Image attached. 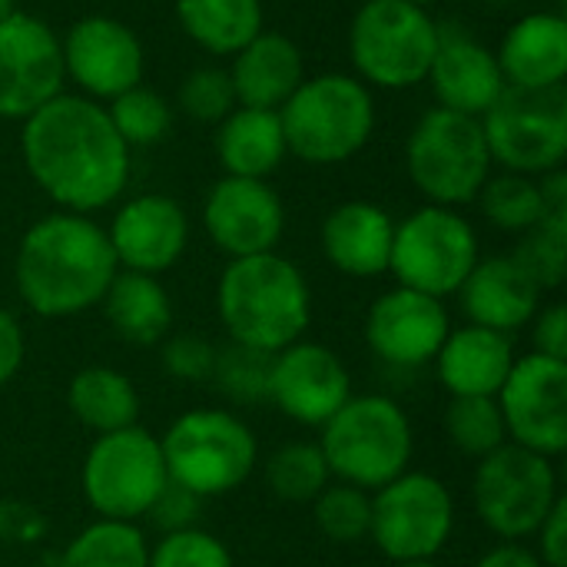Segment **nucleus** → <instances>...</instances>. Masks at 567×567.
<instances>
[{
	"label": "nucleus",
	"instance_id": "nucleus-48",
	"mask_svg": "<svg viewBox=\"0 0 567 567\" xmlns=\"http://www.w3.org/2000/svg\"><path fill=\"white\" fill-rule=\"evenodd\" d=\"M17 10V0H0V20H7Z\"/></svg>",
	"mask_w": 567,
	"mask_h": 567
},
{
	"label": "nucleus",
	"instance_id": "nucleus-34",
	"mask_svg": "<svg viewBox=\"0 0 567 567\" xmlns=\"http://www.w3.org/2000/svg\"><path fill=\"white\" fill-rule=\"evenodd\" d=\"M332 472L319 449V442H289L276 449L266 462V485L282 502H316V495L329 485Z\"/></svg>",
	"mask_w": 567,
	"mask_h": 567
},
{
	"label": "nucleus",
	"instance_id": "nucleus-40",
	"mask_svg": "<svg viewBox=\"0 0 567 567\" xmlns=\"http://www.w3.org/2000/svg\"><path fill=\"white\" fill-rule=\"evenodd\" d=\"M150 567H236L229 548L203 532V528H186L163 535L156 548H150Z\"/></svg>",
	"mask_w": 567,
	"mask_h": 567
},
{
	"label": "nucleus",
	"instance_id": "nucleus-37",
	"mask_svg": "<svg viewBox=\"0 0 567 567\" xmlns=\"http://www.w3.org/2000/svg\"><path fill=\"white\" fill-rule=\"evenodd\" d=\"M316 528L336 545H355L369 538L372 528V495L355 485H326L312 502Z\"/></svg>",
	"mask_w": 567,
	"mask_h": 567
},
{
	"label": "nucleus",
	"instance_id": "nucleus-41",
	"mask_svg": "<svg viewBox=\"0 0 567 567\" xmlns=\"http://www.w3.org/2000/svg\"><path fill=\"white\" fill-rule=\"evenodd\" d=\"M159 365L179 382H209L216 365V346L203 336H169L163 339Z\"/></svg>",
	"mask_w": 567,
	"mask_h": 567
},
{
	"label": "nucleus",
	"instance_id": "nucleus-43",
	"mask_svg": "<svg viewBox=\"0 0 567 567\" xmlns=\"http://www.w3.org/2000/svg\"><path fill=\"white\" fill-rule=\"evenodd\" d=\"M532 342L538 355L567 362V309L565 302H551L532 319Z\"/></svg>",
	"mask_w": 567,
	"mask_h": 567
},
{
	"label": "nucleus",
	"instance_id": "nucleus-18",
	"mask_svg": "<svg viewBox=\"0 0 567 567\" xmlns=\"http://www.w3.org/2000/svg\"><path fill=\"white\" fill-rule=\"evenodd\" d=\"M352 399L346 362L319 342H292L276 352L269 402L292 422L322 429Z\"/></svg>",
	"mask_w": 567,
	"mask_h": 567
},
{
	"label": "nucleus",
	"instance_id": "nucleus-21",
	"mask_svg": "<svg viewBox=\"0 0 567 567\" xmlns=\"http://www.w3.org/2000/svg\"><path fill=\"white\" fill-rule=\"evenodd\" d=\"M425 83H432V93L442 110L475 120H482L508 86L495 50H488L478 37L465 30L439 33V50Z\"/></svg>",
	"mask_w": 567,
	"mask_h": 567
},
{
	"label": "nucleus",
	"instance_id": "nucleus-42",
	"mask_svg": "<svg viewBox=\"0 0 567 567\" xmlns=\"http://www.w3.org/2000/svg\"><path fill=\"white\" fill-rule=\"evenodd\" d=\"M199 512H203V498H199V495H193L189 488H183V485H176V482H166L163 492L156 495V502L150 505L146 518H150L163 535H173V532L196 528Z\"/></svg>",
	"mask_w": 567,
	"mask_h": 567
},
{
	"label": "nucleus",
	"instance_id": "nucleus-8",
	"mask_svg": "<svg viewBox=\"0 0 567 567\" xmlns=\"http://www.w3.org/2000/svg\"><path fill=\"white\" fill-rule=\"evenodd\" d=\"M492 153L482 120L432 106L419 116L405 143V169L432 206L458 209L475 203L492 176Z\"/></svg>",
	"mask_w": 567,
	"mask_h": 567
},
{
	"label": "nucleus",
	"instance_id": "nucleus-10",
	"mask_svg": "<svg viewBox=\"0 0 567 567\" xmlns=\"http://www.w3.org/2000/svg\"><path fill=\"white\" fill-rule=\"evenodd\" d=\"M475 226L449 206H422L395 223L389 272L399 286L445 299L462 289L478 262Z\"/></svg>",
	"mask_w": 567,
	"mask_h": 567
},
{
	"label": "nucleus",
	"instance_id": "nucleus-29",
	"mask_svg": "<svg viewBox=\"0 0 567 567\" xmlns=\"http://www.w3.org/2000/svg\"><path fill=\"white\" fill-rule=\"evenodd\" d=\"M66 405H70L73 419L96 435L130 429L140 419V392H136L133 379L110 365L80 369L70 379Z\"/></svg>",
	"mask_w": 567,
	"mask_h": 567
},
{
	"label": "nucleus",
	"instance_id": "nucleus-22",
	"mask_svg": "<svg viewBox=\"0 0 567 567\" xmlns=\"http://www.w3.org/2000/svg\"><path fill=\"white\" fill-rule=\"evenodd\" d=\"M458 296L472 326H485L505 336L532 326L535 312L542 309V289L515 262V256L478 259Z\"/></svg>",
	"mask_w": 567,
	"mask_h": 567
},
{
	"label": "nucleus",
	"instance_id": "nucleus-24",
	"mask_svg": "<svg viewBox=\"0 0 567 567\" xmlns=\"http://www.w3.org/2000/svg\"><path fill=\"white\" fill-rule=\"evenodd\" d=\"M395 219L369 199L339 203L322 223V252L326 259L355 279H375L389 272Z\"/></svg>",
	"mask_w": 567,
	"mask_h": 567
},
{
	"label": "nucleus",
	"instance_id": "nucleus-2",
	"mask_svg": "<svg viewBox=\"0 0 567 567\" xmlns=\"http://www.w3.org/2000/svg\"><path fill=\"white\" fill-rule=\"evenodd\" d=\"M120 272L110 236L83 213H50L37 219L13 259L17 292L43 319H70L100 306Z\"/></svg>",
	"mask_w": 567,
	"mask_h": 567
},
{
	"label": "nucleus",
	"instance_id": "nucleus-39",
	"mask_svg": "<svg viewBox=\"0 0 567 567\" xmlns=\"http://www.w3.org/2000/svg\"><path fill=\"white\" fill-rule=\"evenodd\" d=\"M176 103L186 116L199 120V123H223L233 110H236V93H233V80L229 70L223 66H196L186 73V80L179 83Z\"/></svg>",
	"mask_w": 567,
	"mask_h": 567
},
{
	"label": "nucleus",
	"instance_id": "nucleus-14",
	"mask_svg": "<svg viewBox=\"0 0 567 567\" xmlns=\"http://www.w3.org/2000/svg\"><path fill=\"white\" fill-rule=\"evenodd\" d=\"M495 399L512 445L532 449L545 458L565 455L567 362L538 352L518 355Z\"/></svg>",
	"mask_w": 567,
	"mask_h": 567
},
{
	"label": "nucleus",
	"instance_id": "nucleus-50",
	"mask_svg": "<svg viewBox=\"0 0 567 567\" xmlns=\"http://www.w3.org/2000/svg\"><path fill=\"white\" fill-rule=\"evenodd\" d=\"M409 3H419V7H425V10H429V7H432V3H439V0H409Z\"/></svg>",
	"mask_w": 567,
	"mask_h": 567
},
{
	"label": "nucleus",
	"instance_id": "nucleus-23",
	"mask_svg": "<svg viewBox=\"0 0 567 567\" xmlns=\"http://www.w3.org/2000/svg\"><path fill=\"white\" fill-rule=\"evenodd\" d=\"M495 56L508 86H522V90L565 86L567 17L561 10L525 13L505 30Z\"/></svg>",
	"mask_w": 567,
	"mask_h": 567
},
{
	"label": "nucleus",
	"instance_id": "nucleus-47",
	"mask_svg": "<svg viewBox=\"0 0 567 567\" xmlns=\"http://www.w3.org/2000/svg\"><path fill=\"white\" fill-rule=\"evenodd\" d=\"M475 567H545V565L538 561V555H535L532 548H525V545H518V542H505V545L492 548L488 555H482Z\"/></svg>",
	"mask_w": 567,
	"mask_h": 567
},
{
	"label": "nucleus",
	"instance_id": "nucleus-6",
	"mask_svg": "<svg viewBox=\"0 0 567 567\" xmlns=\"http://www.w3.org/2000/svg\"><path fill=\"white\" fill-rule=\"evenodd\" d=\"M169 482L193 495L216 498L236 492L259 462L252 429L226 409L183 412L159 439Z\"/></svg>",
	"mask_w": 567,
	"mask_h": 567
},
{
	"label": "nucleus",
	"instance_id": "nucleus-51",
	"mask_svg": "<svg viewBox=\"0 0 567 567\" xmlns=\"http://www.w3.org/2000/svg\"><path fill=\"white\" fill-rule=\"evenodd\" d=\"M492 3H505V0H492Z\"/></svg>",
	"mask_w": 567,
	"mask_h": 567
},
{
	"label": "nucleus",
	"instance_id": "nucleus-9",
	"mask_svg": "<svg viewBox=\"0 0 567 567\" xmlns=\"http://www.w3.org/2000/svg\"><path fill=\"white\" fill-rule=\"evenodd\" d=\"M561 498L555 458L505 442L475 468L472 502L482 525L502 542L532 538Z\"/></svg>",
	"mask_w": 567,
	"mask_h": 567
},
{
	"label": "nucleus",
	"instance_id": "nucleus-11",
	"mask_svg": "<svg viewBox=\"0 0 567 567\" xmlns=\"http://www.w3.org/2000/svg\"><path fill=\"white\" fill-rule=\"evenodd\" d=\"M482 133L505 173L545 176L567 159V90L505 86L495 106L482 116Z\"/></svg>",
	"mask_w": 567,
	"mask_h": 567
},
{
	"label": "nucleus",
	"instance_id": "nucleus-16",
	"mask_svg": "<svg viewBox=\"0 0 567 567\" xmlns=\"http://www.w3.org/2000/svg\"><path fill=\"white\" fill-rule=\"evenodd\" d=\"M63 73L90 96L113 100L123 90L143 83L146 53L140 37L116 17H80L60 40Z\"/></svg>",
	"mask_w": 567,
	"mask_h": 567
},
{
	"label": "nucleus",
	"instance_id": "nucleus-52",
	"mask_svg": "<svg viewBox=\"0 0 567 567\" xmlns=\"http://www.w3.org/2000/svg\"><path fill=\"white\" fill-rule=\"evenodd\" d=\"M27 567H37V565H27Z\"/></svg>",
	"mask_w": 567,
	"mask_h": 567
},
{
	"label": "nucleus",
	"instance_id": "nucleus-17",
	"mask_svg": "<svg viewBox=\"0 0 567 567\" xmlns=\"http://www.w3.org/2000/svg\"><path fill=\"white\" fill-rule=\"evenodd\" d=\"M203 229L229 259L276 252L286 233V209L266 179L223 176L203 203Z\"/></svg>",
	"mask_w": 567,
	"mask_h": 567
},
{
	"label": "nucleus",
	"instance_id": "nucleus-25",
	"mask_svg": "<svg viewBox=\"0 0 567 567\" xmlns=\"http://www.w3.org/2000/svg\"><path fill=\"white\" fill-rule=\"evenodd\" d=\"M515 359L518 355L512 336L468 322L462 329H449L435 355V369H439V382L449 389L452 399L498 395Z\"/></svg>",
	"mask_w": 567,
	"mask_h": 567
},
{
	"label": "nucleus",
	"instance_id": "nucleus-30",
	"mask_svg": "<svg viewBox=\"0 0 567 567\" xmlns=\"http://www.w3.org/2000/svg\"><path fill=\"white\" fill-rule=\"evenodd\" d=\"M179 27L213 56H236L266 27L262 0H176Z\"/></svg>",
	"mask_w": 567,
	"mask_h": 567
},
{
	"label": "nucleus",
	"instance_id": "nucleus-26",
	"mask_svg": "<svg viewBox=\"0 0 567 567\" xmlns=\"http://www.w3.org/2000/svg\"><path fill=\"white\" fill-rule=\"evenodd\" d=\"M229 80H233L236 106L279 113V106L306 80V60L292 37L262 30L233 56Z\"/></svg>",
	"mask_w": 567,
	"mask_h": 567
},
{
	"label": "nucleus",
	"instance_id": "nucleus-1",
	"mask_svg": "<svg viewBox=\"0 0 567 567\" xmlns=\"http://www.w3.org/2000/svg\"><path fill=\"white\" fill-rule=\"evenodd\" d=\"M20 156L33 186L63 213L106 209L130 183V146L106 106L60 93L20 123Z\"/></svg>",
	"mask_w": 567,
	"mask_h": 567
},
{
	"label": "nucleus",
	"instance_id": "nucleus-13",
	"mask_svg": "<svg viewBox=\"0 0 567 567\" xmlns=\"http://www.w3.org/2000/svg\"><path fill=\"white\" fill-rule=\"evenodd\" d=\"M455 528V502L442 478L429 472H402L372 495V528L375 548L395 561H429L435 558Z\"/></svg>",
	"mask_w": 567,
	"mask_h": 567
},
{
	"label": "nucleus",
	"instance_id": "nucleus-32",
	"mask_svg": "<svg viewBox=\"0 0 567 567\" xmlns=\"http://www.w3.org/2000/svg\"><path fill=\"white\" fill-rule=\"evenodd\" d=\"M475 203L482 206V216L492 226H498L502 233L525 236L528 229H535L545 219L542 186L535 176H522V173L488 176V183L482 186Z\"/></svg>",
	"mask_w": 567,
	"mask_h": 567
},
{
	"label": "nucleus",
	"instance_id": "nucleus-15",
	"mask_svg": "<svg viewBox=\"0 0 567 567\" xmlns=\"http://www.w3.org/2000/svg\"><path fill=\"white\" fill-rule=\"evenodd\" d=\"M63 50L53 27L13 10L0 20V120H27L63 93Z\"/></svg>",
	"mask_w": 567,
	"mask_h": 567
},
{
	"label": "nucleus",
	"instance_id": "nucleus-33",
	"mask_svg": "<svg viewBox=\"0 0 567 567\" xmlns=\"http://www.w3.org/2000/svg\"><path fill=\"white\" fill-rule=\"evenodd\" d=\"M445 432H449V442L475 462H482L485 455L498 452L508 442V429H505L495 395L452 399L445 409Z\"/></svg>",
	"mask_w": 567,
	"mask_h": 567
},
{
	"label": "nucleus",
	"instance_id": "nucleus-12",
	"mask_svg": "<svg viewBox=\"0 0 567 567\" xmlns=\"http://www.w3.org/2000/svg\"><path fill=\"white\" fill-rule=\"evenodd\" d=\"M169 482L159 439L140 425L96 435L83 458L80 488L86 505L110 522H136Z\"/></svg>",
	"mask_w": 567,
	"mask_h": 567
},
{
	"label": "nucleus",
	"instance_id": "nucleus-19",
	"mask_svg": "<svg viewBox=\"0 0 567 567\" xmlns=\"http://www.w3.org/2000/svg\"><path fill=\"white\" fill-rule=\"evenodd\" d=\"M449 329L445 302L405 286L382 292L365 312V342L372 355L395 369L435 362Z\"/></svg>",
	"mask_w": 567,
	"mask_h": 567
},
{
	"label": "nucleus",
	"instance_id": "nucleus-4",
	"mask_svg": "<svg viewBox=\"0 0 567 567\" xmlns=\"http://www.w3.org/2000/svg\"><path fill=\"white\" fill-rule=\"evenodd\" d=\"M286 150L309 166H339L365 150L375 130V100L359 76L319 73L279 106Z\"/></svg>",
	"mask_w": 567,
	"mask_h": 567
},
{
	"label": "nucleus",
	"instance_id": "nucleus-44",
	"mask_svg": "<svg viewBox=\"0 0 567 567\" xmlns=\"http://www.w3.org/2000/svg\"><path fill=\"white\" fill-rule=\"evenodd\" d=\"M538 535V561L545 567H567V498L561 495L548 518L542 522Z\"/></svg>",
	"mask_w": 567,
	"mask_h": 567
},
{
	"label": "nucleus",
	"instance_id": "nucleus-31",
	"mask_svg": "<svg viewBox=\"0 0 567 567\" xmlns=\"http://www.w3.org/2000/svg\"><path fill=\"white\" fill-rule=\"evenodd\" d=\"M56 567H150V545L136 522L96 518L70 538Z\"/></svg>",
	"mask_w": 567,
	"mask_h": 567
},
{
	"label": "nucleus",
	"instance_id": "nucleus-38",
	"mask_svg": "<svg viewBox=\"0 0 567 567\" xmlns=\"http://www.w3.org/2000/svg\"><path fill=\"white\" fill-rule=\"evenodd\" d=\"M512 256L542 292L558 289L567 276V213H545V219L522 236Z\"/></svg>",
	"mask_w": 567,
	"mask_h": 567
},
{
	"label": "nucleus",
	"instance_id": "nucleus-20",
	"mask_svg": "<svg viewBox=\"0 0 567 567\" xmlns=\"http://www.w3.org/2000/svg\"><path fill=\"white\" fill-rule=\"evenodd\" d=\"M106 236L120 269L159 276L186 252L189 216L176 199L163 193H143L116 209Z\"/></svg>",
	"mask_w": 567,
	"mask_h": 567
},
{
	"label": "nucleus",
	"instance_id": "nucleus-45",
	"mask_svg": "<svg viewBox=\"0 0 567 567\" xmlns=\"http://www.w3.org/2000/svg\"><path fill=\"white\" fill-rule=\"evenodd\" d=\"M43 532H47V522L37 508L23 502H0V542L30 545L43 538Z\"/></svg>",
	"mask_w": 567,
	"mask_h": 567
},
{
	"label": "nucleus",
	"instance_id": "nucleus-27",
	"mask_svg": "<svg viewBox=\"0 0 567 567\" xmlns=\"http://www.w3.org/2000/svg\"><path fill=\"white\" fill-rule=\"evenodd\" d=\"M216 156L226 176L269 179L289 156L279 113L236 106L216 130Z\"/></svg>",
	"mask_w": 567,
	"mask_h": 567
},
{
	"label": "nucleus",
	"instance_id": "nucleus-28",
	"mask_svg": "<svg viewBox=\"0 0 567 567\" xmlns=\"http://www.w3.org/2000/svg\"><path fill=\"white\" fill-rule=\"evenodd\" d=\"M100 306L110 329L130 346H156L169 336L173 302L156 276L120 269L106 286Z\"/></svg>",
	"mask_w": 567,
	"mask_h": 567
},
{
	"label": "nucleus",
	"instance_id": "nucleus-35",
	"mask_svg": "<svg viewBox=\"0 0 567 567\" xmlns=\"http://www.w3.org/2000/svg\"><path fill=\"white\" fill-rule=\"evenodd\" d=\"M272 359H276V352H262L252 346L229 342L226 349H216V365H213L209 382L233 405H243V409L262 405V402H269Z\"/></svg>",
	"mask_w": 567,
	"mask_h": 567
},
{
	"label": "nucleus",
	"instance_id": "nucleus-36",
	"mask_svg": "<svg viewBox=\"0 0 567 567\" xmlns=\"http://www.w3.org/2000/svg\"><path fill=\"white\" fill-rule=\"evenodd\" d=\"M106 116L126 146H153L169 133L173 123L169 100L146 83H136L120 96H113L106 103Z\"/></svg>",
	"mask_w": 567,
	"mask_h": 567
},
{
	"label": "nucleus",
	"instance_id": "nucleus-3",
	"mask_svg": "<svg viewBox=\"0 0 567 567\" xmlns=\"http://www.w3.org/2000/svg\"><path fill=\"white\" fill-rule=\"evenodd\" d=\"M216 312L233 342L279 352L312 322V292L296 262L279 252L229 259L216 286Z\"/></svg>",
	"mask_w": 567,
	"mask_h": 567
},
{
	"label": "nucleus",
	"instance_id": "nucleus-5",
	"mask_svg": "<svg viewBox=\"0 0 567 567\" xmlns=\"http://www.w3.org/2000/svg\"><path fill=\"white\" fill-rule=\"evenodd\" d=\"M329 472L362 492H379L412 462V422L405 409L385 395H352L319 435Z\"/></svg>",
	"mask_w": 567,
	"mask_h": 567
},
{
	"label": "nucleus",
	"instance_id": "nucleus-7",
	"mask_svg": "<svg viewBox=\"0 0 567 567\" xmlns=\"http://www.w3.org/2000/svg\"><path fill=\"white\" fill-rule=\"evenodd\" d=\"M442 27L409 0H365L349 23V60L365 86L409 90L425 83Z\"/></svg>",
	"mask_w": 567,
	"mask_h": 567
},
{
	"label": "nucleus",
	"instance_id": "nucleus-49",
	"mask_svg": "<svg viewBox=\"0 0 567 567\" xmlns=\"http://www.w3.org/2000/svg\"><path fill=\"white\" fill-rule=\"evenodd\" d=\"M392 567H442V565H435V558H429V561H395Z\"/></svg>",
	"mask_w": 567,
	"mask_h": 567
},
{
	"label": "nucleus",
	"instance_id": "nucleus-46",
	"mask_svg": "<svg viewBox=\"0 0 567 567\" xmlns=\"http://www.w3.org/2000/svg\"><path fill=\"white\" fill-rule=\"evenodd\" d=\"M23 355H27V339H23V329L17 322V316L10 309L0 306V389L7 382H13V375L20 372L23 365Z\"/></svg>",
	"mask_w": 567,
	"mask_h": 567
}]
</instances>
